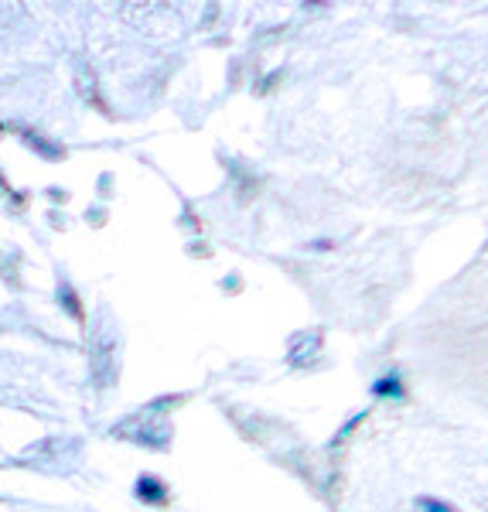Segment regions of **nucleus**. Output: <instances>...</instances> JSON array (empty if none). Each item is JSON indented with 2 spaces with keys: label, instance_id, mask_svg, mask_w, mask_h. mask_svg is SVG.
<instances>
[{
  "label": "nucleus",
  "instance_id": "f257e3e1",
  "mask_svg": "<svg viewBox=\"0 0 488 512\" xmlns=\"http://www.w3.org/2000/svg\"><path fill=\"white\" fill-rule=\"evenodd\" d=\"M372 393H376V396H400L403 390H400V383H396V376H386L383 383L372 386Z\"/></svg>",
  "mask_w": 488,
  "mask_h": 512
},
{
  "label": "nucleus",
  "instance_id": "f03ea898",
  "mask_svg": "<svg viewBox=\"0 0 488 512\" xmlns=\"http://www.w3.org/2000/svg\"><path fill=\"white\" fill-rule=\"evenodd\" d=\"M420 509H424V512H451L448 506H441V502H430V499H420Z\"/></svg>",
  "mask_w": 488,
  "mask_h": 512
}]
</instances>
